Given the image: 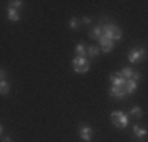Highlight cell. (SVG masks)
Returning <instances> with one entry per match:
<instances>
[{
    "label": "cell",
    "mask_w": 148,
    "mask_h": 142,
    "mask_svg": "<svg viewBox=\"0 0 148 142\" xmlns=\"http://www.w3.org/2000/svg\"><path fill=\"white\" fill-rule=\"evenodd\" d=\"M103 27V35H106L107 38H110L112 41H118L121 40V28L115 24H106Z\"/></svg>",
    "instance_id": "6da1fadb"
},
{
    "label": "cell",
    "mask_w": 148,
    "mask_h": 142,
    "mask_svg": "<svg viewBox=\"0 0 148 142\" xmlns=\"http://www.w3.org/2000/svg\"><path fill=\"white\" fill-rule=\"evenodd\" d=\"M110 120H112V123H114L117 128H126L128 126V123H129V119H128V115H126L125 112H121V111H114L110 114Z\"/></svg>",
    "instance_id": "7a4b0ae2"
},
{
    "label": "cell",
    "mask_w": 148,
    "mask_h": 142,
    "mask_svg": "<svg viewBox=\"0 0 148 142\" xmlns=\"http://www.w3.org/2000/svg\"><path fill=\"white\" fill-rule=\"evenodd\" d=\"M73 68L76 73H87V71L90 70V62L85 59V57H74L73 59Z\"/></svg>",
    "instance_id": "3957f363"
},
{
    "label": "cell",
    "mask_w": 148,
    "mask_h": 142,
    "mask_svg": "<svg viewBox=\"0 0 148 142\" xmlns=\"http://www.w3.org/2000/svg\"><path fill=\"white\" fill-rule=\"evenodd\" d=\"M145 49H139V48H134L131 52H129V55H128V60L131 63H137V62H140L142 59H145Z\"/></svg>",
    "instance_id": "277c9868"
},
{
    "label": "cell",
    "mask_w": 148,
    "mask_h": 142,
    "mask_svg": "<svg viewBox=\"0 0 148 142\" xmlns=\"http://www.w3.org/2000/svg\"><path fill=\"white\" fill-rule=\"evenodd\" d=\"M98 41L101 43V49H103L104 52H110L112 49H114V41H112L110 38H107L106 35H101Z\"/></svg>",
    "instance_id": "5b68a950"
},
{
    "label": "cell",
    "mask_w": 148,
    "mask_h": 142,
    "mask_svg": "<svg viewBox=\"0 0 148 142\" xmlns=\"http://www.w3.org/2000/svg\"><path fill=\"white\" fill-rule=\"evenodd\" d=\"M109 95L114 97V98H117V99H123L128 93H126L125 87H115V85H112L110 90H109Z\"/></svg>",
    "instance_id": "8992f818"
},
{
    "label": "cell",
    "mask_w": 148,
    "mask_h": 142,
    "mask_svg": "<svg viewBox=\"0 0 148 142\" xmlns=\"http://www.w3.org/2000/svg\"><path fill=\"white\" fill-rule=\"evenodd\" d=\"M79 134H80V137H82V141L90 142L91 137H93V130H91L90 126H87V125H82L80 130H79Z\"/></svg>",
    "instance_id": "52a82bcc"
},
{
    "label": "cell",
    "mask_w": 148,
    "mask_h": 142,
    "mask_svg": "<svg viewBox=\"0 0 148 142\" xmlns=\"http://www.w3.org/2000/svg\"><path fill=\"white\" fill-rule=\"evenodd\" d=\"M110 82H112V85H115V87H125L126 79L120 73H114V74H110Z\"/></svg>",
    "instance_id": "ba28073f"
},
{
    "label": "cell",
    "mask_w": 148,
    "mask_h": 142,
    "mask_svg": "<svg viewBox=\"0 0 148 142\" xmlns=\"http://www.w3.org/2000/svg\"><path fill=\"white\" fill-rule=\"evenodd\" d=\"M8 19L13 21V22H17V21L21 19L19 11H17L16 8H11V6H10V8H8Z\"/></svg>",
    "instance_id": "9c48e42d"
},
{
    "label": "cell",
    "mask_w": 148,
    "mask_h": 142,
    "mask_svg": "<svg viewBox=\"0 0 148 142\" xmlns=\"http://www.w3.org/2000/svg\"><path fill=\"white\" fill-rule=\"evenodd\" d=\"M136 87H137V82L136 81H132V79H126V84H125V90H126V93H134V90H136Z\"/></svg>",
    "instance_id": "30bf717a"
},
{
    "label": "cell",
    "mask_w": 148,
    "mask_h": 142,
    "mask_svg": "<svg viewBox=\"0 0 148 142\" xmlns=\"http://www.w3.org/2000/svg\"><path fill=\"white\" fill-rule=\"evenodd\" d=\"M101 35H103V27H101V26H96V27H95L93 30L88 33V37L93 38V40H99Z\"/></svg>",
    "instance_id": "8fae6325"
},
{
    "label": "cell",
    "mask_w": 148,
    "mask_h": 142,
    "mask_svg": "<svg viewBox=\"0 0 148 142\" xmlns=\"http://www.w3.org/2000/svg\"><path fill=\"white\" fill-rule=\"evenodd\" d=\"M132 133H134V136H137V137H145L147 136V130L145 128H140L139 125H136L132 128Z\"/></svg>",
    "instance_id": "7c38bea8"
},
{
    "label": "cell",
    "mask_w": 148,
    "mask_h": 142,
    "mask_svg": "<svg viewBox=\"0 0 148 142\" xmlns=\"http://www.w3.org/2000/svg\"><path fill=\"white\" fill-rule=\"evenodd\" d=\"M10 92V84L6 81H0V95H8Z\"/></svg>",
    "instance_id": "4fadbf2b"
},
{
    "label": "cell",
    "mask_w": 148,
    "mask_h": 142,
    "mask_svg": "<svg viewBox=\"0 0 148 142\" xmlns=\"http://www.w3.org/2000/svg\"><path fill=\"white\" fill-rule=\"evenodd\" d=\"M76 54H77V57H85L87 55V48L84 44H77L76 46Z\"/></svg>",
    "instance_id": "5bb4252c"
},
{
    "label": "cell",
    "mask_w": 148,
    "mask_h": 142,
    "mask_svg": "<svg viewBox=\"0 0 148 142\" xmlns=\"http://www.w3.org/2000/svg\"><path fill=\"white\" fill-rule=\"evenodd\" d=\"M87 54L90 57H96L99 54V48H98V46H88V48H87Z\"/></svg>",
    "instance_id": "9a60e30c"
},
{
    "label": "cell",
    "mask_w": 148,
    "mask_h": 142,
    "mask_svg": "<svg viewBox=\"0 0 148 142\" xmlns=\"http://www.w3.org/2000/svg\"><path fill=\"white\" fill-rule=\"evenodd\" d=\"M132 73H134V71H132L131 68H125V70H121V71H120V74H121V76L125 77V79H131Z\"/></svg>",
    "instance_id": "2e32d148"
},
{
    "label": "cell",
    "mask_w": 148,
    "mask_h": 142,
    "mask_svg": "<svg viewBox=\"0 0 148 142\" xmlns=\"http://www.w3.org/2000/svg\"><path fill=\"white\" fill-rule=\"evenodd\" d=\"M129 114H131L132 117H140V115H142V109H140V108H132Z\"/></svg>",
    "instance_id": "e0dca14e"
},
{
    "label": "cell",
    "mask_w": 148,
    "mask_h": 142,
    "mask_svg": "<svg viewBox=\"0 0 148 142\" xmlns=\"http://www.w3.org/2000/svg\"><path fill=\"white\" fill-rule=\"evenodd\" d=\"M22 3L24 2H21V0H13V2H10V6H11V8H21V6H22Z\"/></svg>",
    "instance_id": "ac0fdd59"
},
{
    "label": "cell",
    "mask_w": 148,
    "mask_h": 142,
    "mask_svg": "<svg viewBox=\"0 0 148 142\" xmlns=\"http://www.w3.org/2000/svg\"><path fill=\"white\" fill-rule=\"evenodd\" d=\"M69 26H71L73 30H76V28H77V19H76V17H73V19L69 21Z\"/></svg>",
    "instance_id": "d6986e66"
},
{
    "label": "cell",
    "mask_w": 148,
    "mask_h": 142,
    "mask_svg": "<svg viewBox=\"0 0 148 142\" xmlns=\"http://www.w3.org/2000/svg\"><path fill=\"white\" fill-rule=\"evenodd\" d=\"M131 79H132V81H136V82H137V81L140 79V73H137V71H134V73H132V76H131Z\"/></svg>",
    "instance_id": "ffe728a7"
},
{
    "label": "cell",
    "mask_w": 148,
    "mask_h": 142,
    "mask_svg": "<svg viewBox=\"0 0 148 142\" xmlns=\"http://www.w3.org/2000/svg\"><path fill=\"white\" fill-rule=\"evenodd\" d=\"M6 77V71L5 70H0V81H3Z\"/></svg>",
    "instance_id": "44dd1931"
},
{
    "label": "cell",
    "mask_w": 148,
    "mask_h": 142,
    "mask_svg": "<svg viewBox=\"0 0 148 142\" xmlns=\"http://www.w3.org/2000/svg\"><path fill=\"white\" fill-rule=\"evenodd\" d=\"M82 22H84V24H90V17H84Z\"/></svg>",
    "instance_id": "7402d4cb"
},
{
    "label": "cell",
    "mask_w": 148,
    "mask_h": 142,
    "mask_svg": "<svg viewBox=\"0 0 148 142\" xmlns=\"http://www.w3.org/2000/svg\"><path fill=\"white\" fill-rule=\"evenodd\" d=\"M2 142H11V139H10V137L6 136V137H3V139H2Z\"/></svg>",
    "instance_id": "603a6c76"
},
{
    "label": "cell",
    "mask_w": 148,
    "mask_h": 142,
    "mask_svg": "<svg viewBox=\"0 0 148 142\" xmlns=\"http://www.w3.org/2000/svg\"><path fill=\"white\" fill-rule=\"evenodd\" d=\"M2 133H3V126L0 125V134H2Z\"/></svg>",
    "instance_id": "cb8c5ba5"
}]
</instances>
